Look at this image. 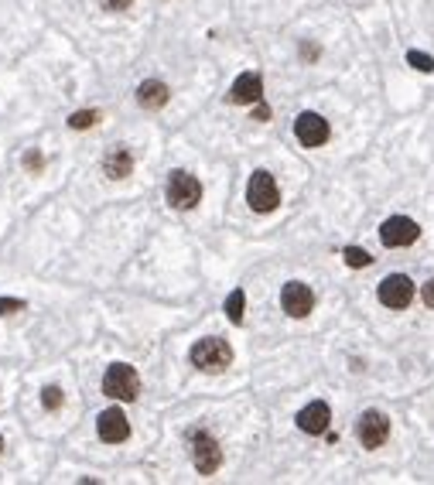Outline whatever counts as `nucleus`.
<instances>
[{
    "label": "nucleus",
    "mask_w": 434,
    "mask_h": 485,
    "mask_svg": "<svg viewBox=\"0 0 434 485\" xmlns=\"http://www.w3.org/2000/svg\"><path fill=\"white\" fill-rule=\"evenodd\" d=\"M103 393L117 404H134L140 396V376L130 363H113L103 372Z\"/></svg>",
    "instance_id": "f03ea898"
},
{
    "label": "nucleus",
    "mask_w": 434,
    "mask_h": 485,
    "mask_svg": "<svg viewBox=\"0 0 434 485\" xmlns=\"http://www.w3.org/2000/svg\"><path fill=\"white\" fill-rule=\"evenodd\" d=\"M280 308L287 311L291 318H308L312 308H315V291L308 284H301V280H291L280 291Z\"/></svg>",
    "instance_id": "9d476101"
},
{
    "label": "nucleus",
    "mask_w": 434,
    "mask_h": 485,
    "mask_svg": "<svg viewBox=\"0 0 434 485\" xmlns=\"http://www.w3.org/2000/svg\"><path fill=\"white\" fill-rule=\"evenodd\" d=\"M130 4H134V0H103V7H106V11H127Z\"/></svg>",
    "instance_id": "b1692460"
},
{
    "label": "nucleus",
    "mask_w": 434,
    "mask_h": 485,
    "mask_svg": "<svg viewBox=\"0 0 434 485\" xmlns=\"http://www.w3.org/2000/svg\"><path fill=\"white\" fill-rule=\"evenodd\" d=\"M342 256H346V263H349V267H355V270H359V267H370V263H373V256L362 250V246H346V253H342Z\"/></svg>",
    "instance_id": "a211bd4d"
},
{
    "label": "nucleus",
    "mask_w": 434,
    "mask_h": 485,
    "mask_svg": "<svg viewBox=\"0 0 434 485\" xmlns=\"http://www.w3.org/2000/svg\"><path fill=\"white\" fill-rule=\"evenodd\" d=\"M407 62L414 65L417 72H434V59L424 55V52H407Z\"/></svg>",
    "instance_id": "aec40b11"
},
{
    "label": "nucleus",
    "mask_w": 434,
    "mask_h": 485,
    "mask_svg": "<svg viewBox=\"0 0 434 485\" xmlns=\"http://www.w3.org/2000/svg\"><path fill=\"white\" fill-rule=\"evenodd\" d=\"M332 424V410L325 400H312L308 407L297 413V427L304 430V434H325Z\"/></svg>",
    "instance_id": "ddd939ff"
},
{
    "label": "nucleus",
    "mask_w": 434,
    "mask_h": 485,
    "mask_svg": "<svg viewBox=\"0 0 434 485\" xmlns=\"http://www.w3.org/2000/svg\"><path fill=\"white\" fill-rule=\"evenodd\" d=\"M24 168H28V171H41V168H45V157H41L38 151L24 154Z\"/></svg>",
    "instance_id": "4be33fe9"
},
{
    "label": "nucleus",
    "mask_w": 434,
    "mask_h": 485,
    "mask_svg": "<svg viewBox=\"0 0 434 485\" xmlns=\"http://www.w3.org/2000/svg\"><path fill=\"white\" fill-rule=\"evenodd\" d=\"M263 99V79L257 72H243L236 76L233 82V89H229V103H236V106H253Z\"/></svg>",
    "instance_id": "f8f14e48"
},
{
    "label": "nucleus",
    "mask_w": 434,
    "mask_h": 485,
    "mask_svg": "<svg viewBox=\"0 0 434 485\" xmlns=\"http://www.w3.org/2000/svg\"><path fill=\"white\" fill-rule=\"evenodd\" d=\"M192 465H195L198 475H216L222 468V447H219V441L212 434L198 430L192 438Z\"/></svg>",
    "instance_id": "39448f33"
},
{
    "label": "nucleus",
    "mask_w": 434,
    "mask_h": 485,
    "mask_svg": "<svg viewBox=\"0 0 434 485\" xmlns=\"http://www.w3.org/2000/svg\"><path fill=\"white\" fill-rule=\"evenodd\" d=\"M103 171H106V178H127L130 171H134V154L127 151V147H113L110 154L103 157Z\"/></svg>",
    "instance_id": "2eb2a0df"
},
{
    "label": "nucleus",
    "mask_w": 434,
    "mask_h": 485,
    "mask_svg": "<svg viewBox=\"0 0 434 485\" xmlns=\"http://www.w3.org/2000/svg\"><path fill=\"white\" fill-rule=\"evenodd\" d=\"M417 236H421V226H417L414 219H407V215H390V219L379 226V239H383V246H390V250L411 246V243H417Z\"/></svg>",
    "instance_id": "423d86ee"
},
{
    "label": "nucleus",
    "mask_w": 434,
    "mask_h": 485,
    "mask_svg": "<svg viewBox=\"0 0 434 485\" xmlns=\"http://www.w3.org/2000/svg\"><path fill=\"white\" fill-rule=\"evenodd\" d=\"M164 195H168V202H171L175 209L188 212V209H195L198 202H202V185H198V178L188 175V171H171Z\"/></svg>",
    "instance_id": "20e7f679"
},
{
    "label": "nucleus",
    "mask_w": 434,
    "mask_h": 485,
    "mask_svg": "<svg viewBox=\"0 0 434 485\" xmlns=\"http://www.w3.org/2000/svg\"><path fill=\"white\" fill-rule=\"evenodd\" d=\"M253 106H257V110H253V117L257 120H270V110H267L263 103H253Z\"/></svg>",
    "instance_id": "393cba45"
},
{
    "label": "nucleus",
    "mask_w": 434,
    "mask_h": 485,
    "mask_svg": "<svg viewBox=\"0 0 434 485\" xmlns=\"http://www.w3.org/2000/svg\"><path fill=\"white\" fill-rule=\"evenodd\" d=\"M421 301H424L428 308H434V280H428V284L421 287Z\"/></svg>",
    "instance_id": "5701e85b"
},
{
    "label": "nucleus",
    "mask_w": 434,
    "mask_h": 485,
    "mask_svg": "<svg viewBox=\"0 0 434 485\" xmlns=\"http://www.w3.org/2000/svg\"><path fill=\"white\" fill-rule=\"evenodd\" d=\"M188 359H192V366L202 369V372H222V369L233 366V346H229L226 338L209 335V338H198L195 346H192Z\"/></svg>",
    "instance_id": "f257e3e1"
},
{
    "label": "nucleus",
    "mask_w": 434,
    "mask_h": 485,
    "mask_svg": "<svg viewBox=\"0 0 434 485\" xmlns=\"http://www.w3.org/2000/svg\"><path fill=\"white\" fill-rule=\"evenodd\" d=\"M62 404H65V393H62L59 387H45V389H41V407H45V410H59Z\"/></svg>",
    "instance_id": "6ab92c4d"
},
{
    "label": "nucleus",
    "mask_w": 434,
    "mask_h": 485,
    "mask_svg": "<svg viewBox=\"0 0 434 485\" xmlns=\"http://www.w3.org/2000/svg\"><path fill=\"white\" fill-rule=\"evenodd\" d=\"M243 308H246V294L239 291H229V297H226V318L233 321V325H243Z\"/></svg>",
    "instance_id": "dca6fc26"
},
{
    "label": "nucleus",
    "mask_w": 434,
    "mask_h": 485,
    "mask_svg": "<svg viewBox=\"0 0 434 485\" xmlns=\"http://www.w3.org/2000/svg\"><path fill=\"white\" fill-rule=\"evenodd\" d=\"M96 120H99L96 110H76V113L69 117V127H72V130H89V127H96Z\"/></svg>",
    "instance_id": "f3484780"
},
{
    "label": "nucleus",
    "mask_w": 434,
    "mask_h": 485,
    "mask_svg": "<svg viewBox=\"0 0 434 485\" xmlns=\"http://www.w3.org/2000/svg\"><path fill=\"white\" fill-rule=\"evenodd\" d=\"M295 137L301 147H321L329 137H332V127H329V120L321 117V113H301L295 120Z\"/></svg>",
    "instance_id": "6e6552de"
},
{
    "label": "nucleus",
    "mask_w": 434,
    "mask_h": 485,
    "mask_svg": "<svg viewBox=\"0 0 434 485\" xmlns=\"http://www.w3.org/2000/svg\"><path fill=\"white\" fill-rule=\"evenodd\" d=\"M0 451H4V438H0Z\"/></svg>",
    "instance_id": "a878e982"
},
{
    "label": "nucleus",
    "mask_w": 434,
    "mask_h": 485,
    "mask_svg": "<svg viewBox=\"0 0 434 485\" xmlns=\"http://www.w3.org/2000/svg\"><path fill=\"white\" fill-rule=\"evenodd\" d=\"M414 301V280L407 273H390L383 284H379V304L394 311H404Z\"/></svg>",
    "instance_id": "1a4fd4ad"
},
{
    "label": "nucleus",
    "mask_w": 434,
    "mask_h": 485,
    "mask_svg": "<svg viewBox=\"0 0 434 485\" xmlns=\"http://www.w3.org/2000/svg\"><path fill=\"white\" fill-rule=\"evenodd\" d=\"M96 434H99V441H106V445L127 441V438H130V421H127V413H123L120 407L103 410L99 421H96Z\"/></svg>",
    "instance_id": "9b49d317"
},
{
    "label": "nucleus",
    "mask_w": 434,
    "mask_h": 485,
    "mask_svg": "<svg viewBox=\"0 0 434 485\" xmlns=\"http://www.w3.org/2000/svg\"><path fill=\"white\" fill-rule=\"evenodd\" d=\"M24 308L21 297H0V314H14V311Z\"/></svg>",
    "instance_id": "412c9836"
},
{
    "label": "nucleus",
    "mask_w": 434,
    "mask_h": 485,
    "mask_svg": "<svg viewBox=\"0 0 434 485\" xmlns=\"http://www.w3.org/2000/svg\"><path fill=\"white\" fill-rule=\"evenodd\" d=\"M168 99H171V89H168L161 79H147V82L137 86V103L144 110H161Z\"/></svg>",
    "instance_id": "4468645a"
},
{
    "label": "nucleus",
    "mask_w": 434,
    "mask_h": 485,
    "mask_svg": "<svg viewBox=\"0 0 434 485\" xmlns=\"http://www.w3.org/2000/svg\"><path fill=\"white\" fill-rule=\"evenodd\" d=\"M246 202H250V209L253 212H274L277 205H280V188H277V181L270 171H253L250 181H246Z\"/></svg>",
    "instance_id": "7ed1b4c3"
},
{
    "label": "nucleus",
    "mask_w": 434,
    "mask_h": 485,
    "mask_svg": "<svg viewBox=\"0 0 434 485\" xmlns=\"http://www.w3.org/2000/svg\"><path fill=\"white\" fill-rule=\"evenodd\" d=\"M355 438L362 441V447H383L390 438V417L379 410H366L355 424Z\"/></svg>",
    "instance_id": "0eeeda50"
}]
</instances>
